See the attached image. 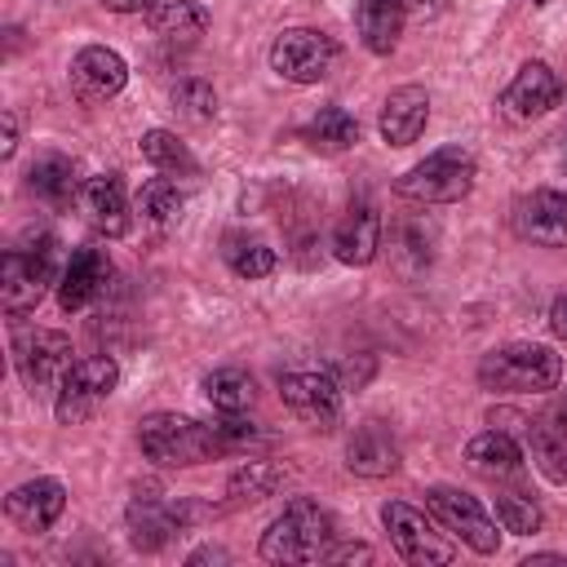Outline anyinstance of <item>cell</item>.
Masks as SVG:
<instances>
[{"label": "cell", "instance_id": "cell-1", "mask_svg": "<svg viewBox=\"0 0 567 567\" xmlns=\"http://www.w3.org/2000/svg\"><path fill=\"white\" fill-rule=\"evenodd\" d=\"M137 447L146 461L164 465V470H186V465H204L221 452L213 425H199L195 416H177V412H151L137 425Z\"/></svg>", "mask_w": 567, "mask_h": 567}, {"label": "cell", "instance_id": "cell-2", "mask_svg": "<svg viewBox=\"0 0 567 567\" xmlns=\"http://www.w3.org/2000/svg\"><path fill=\"white\" fill-rule=\"evenodd\" d=\"M563 377V359L549 346L536 341H514L501 350H487L478 359V385L483 390H505V394H545Z\"/></svg>", "mask_w": 567, "mask_h": 567}, {"label": "cell", "instance_id": "cell-3", "mask_svg": "<svg viewBox=\"0 0 567 567\" xmlns=\"http://www.w3.org/2000/svg\"><path fill=\"white\" fill-rule=\"evenodd\" d=\"M328 540H332V518L310 496H292L284 514L266 527L261 558L266 563H319L328 554Z\"/></svg>", "mask_w": 567, "mask_h": 567}, {"label": "cell", "instance_id": "cell-4", "mask_svg": "<svg viewBox=\"0 0 567 567\" xmlns=\"http://www.w3.org/2000/svg\"><path fill=\"white\" fill-rule=\"evenodd\" d=\"M470 190H474V155L461 146H443V151L425 155L394 182V195H403L412 204H456Z\"/></svg>", "mask_w": 567, "mask_h": 567}, {"label": "cell", "instance_id": "cell-5", "mask_svg": "<svg viewBox=\"0 0 567 567\" xmlns=\"http://www.w3.org/2000/svg\"><path fill=\"white\" fill-rule=\"evenodd\" d=\"M120 385V368L115 359L106 354H84L71 363V372L62 377L58 385V399H53V416L62 425H80L84 416H93V408L102 399H111V390Z\"/></svg>", "mask_w": 567, "mask_h": 567}, {"label": "cell", "instance_id": "cell-6", "mask_svg": "<svg viewBox=\"0 0 567 567\" xmlns=\"http://www.w3.org/2000/svg\"><path fill=\"white\" fill-rule=\"evenodd\" d=\"M337 53L341 49L332 35H323L315 27H288L270 44V66H275V75L292 80V84H319L332 71Z\"/></svg>", "mask_w": 567, "mask_h": 567}, {"label": "cell", "instance_id": "cell-7", "mask_svg": "<svg viewBox=\"0 0 567 567\" xmlns=\"http://www.w3.org/2000/svg\"><path fill=\"white\" fill-rule=\"evenodd\" d=\"M53 261H58L53 239H44L35 252H22V248L4 252V261H0V301H4L9 315H27V310L40 306V297L53 284Z\"/></svg>", "mask_w": 567, "mask_h": 567}, {"label": "cell", "instance_id": "cell-8", "mask_svg": "<svg viewBox=\"0 0 567 567\" xmlns=\"http://www.w3.org/2000/svg\"><path fill=\"white\" fill-rule=\"evenodd\" d=\"M425 509H430V518L443 532L465 540L474 554H496V545H501L496 518H487V509L470 492H461V487H430L425 492Z\"/></svg>", "mask_w": 567, "mask_h": 567}, {"label": "cell", "instance_id": "cell-9", "mask_svg": "<svg viewBox=\"0 0 567 567\" xmlns=\"http://www.w3.org/2000/svg\"><path fill=\"white\" fill-rule=\"evenodd\" d=\"M381 523H385L390 545L399 549L403 563H412V567H443V563H452V545L434 532L425 509H416L408 501H385L381 505Z\"/></svg>", "mask_w": 567, "mask_h": 567}, {"label": "cell", "instance_id": "cell-10", "mask_svg": "<svg viewBox=\"0 0 567 567\" xmlns=\"http://www.w3.org/2000/svg\"><path fill=\"white\" fill-rule=\"evenodd\" d=\"M13 363H18V377L22 385L35 394V390H58L62 377L71 372V337L66 332H53V328H35V332H22L13 341Z\"/></svg>", "mask_w": 567, "mask_h": 567}, {"label": "cell", "instance_id": "cell-11", "mask_svg": "<svg viewBox=\"0 0 567 567\" xmlns=\"http://www.w3.org/2000/svg\"><path fill=\"white\" fill-rule=\"evenodd\" d=\"M284 403L315 430H332L341 421V381L332 372H284L279 377Z\"/></svg>", "mask_w": 567, "mask_h": 567}, {"label": "cell", "instance_id": "cell-12", "mask_svg": "<svg viewBox=\"0 0 567 567\" xmlns=\"http://www.w3.org/2000/svg\"><path fill=\"white\" fill-rule=\"evenodd\" d=\"M128 80V62L106 49V44H89L71 58V89L84 106H97V102H111Z\"/></svg>", "mask_w": 567, "mask_h": 567}, {"label": "cell", "instance_id": "cell-13", "mask_svg": "<svg viewBox=\"0 0 567 567\" xmlns=\"http://www.w3.org/2000/svg\"><path fill=\"white\" fill-rule=\"evenodd\" d=\"M62 509H66V487H62L58 478H31V483H22V487H13V492L4 496L9 523H13L18 532H27V536L49 532V527L62 518Z\"/></svg>", "mask_w": 567, "mask_h": 567}, {"label": "cell", "instance_id": "cell-14", "mask_svg": "<svg viewBox=\"0 0 567 567\" xmlns=\"http://www.w3.org/2000/svg\"><path fill=\"white\" fill-rule=\"evenodd\" d=\"M558 97H563L558 75L545 62H523L514 71V80L505 84L501 106H505L509 120H540V115H549L558 106Z\"/></svg>", "mask_w": 567, "mask_h": 567}, {"label": "cell", "instance_id": "cell-15", "mask_svg": "<svg viewBox=\"0 0 567 567\" xmlns=\"http://www.w3.org/2000/svg\"><path fill=\"white\" fill-rule=\"evenodd\" d=\"M106 279H111V257L102 248H93V244L75 248L71 261L62 266V275H58V301H62V310L75 315V310L93 306L97 292L106 288Z\"/></svg>", "mask_w": 567, "mask_h": 567}, {"label": "cell", "instance_id": "cell-16", "mask_svg": "<svg viewBox=\"0 0 567 567\" xmlns=\"http://www.w3.org/2000/svg\"><path fill=\"white\" fill-rule=\"evenodd\" d=\"M182 523H186V509L182 505H168L151 487L128 501V540L137 549H146V554H155L159 545H168L173 532H182Z\"/></svg>", "mask_w": 567, "mask_h": 567}, {"label": "cell", "instance_id": "cell-17", "mask_svg": "<svg viewBox=\"0 0 567 567\" xmlns=\"http://www.w3.org/2000/svg\"><path fill=\"white\" fill-rule=\"evenodd\" d=\"M514 226L523 239L563 248L567 244V195L563 190H532L514 204Z\"/></svg>", "mask_w": 567, "mask_h": 567}, {"label": "cell", "instance_id": "cell-18", "mask_svg": "<svg viewBox=\"0 0 567 567\" xmlns=\"http://www.w3.org/2000/svg\"><path fill=\"white\" fill-rule=\"evenodd\" d=\"M75 204H80V213H84V221H89L93 230H102V235H111V239L128 230V199H124V182H120L115 173L84 177Z\"/></svg>", "mask_w": 567, "mask_h": 567}, {"label": "cell", "instance_id": "cell-19", "mask_svg": "<svg viewBox=\"0 0 567 567\" xmlns=\"http://www.w3.org/2000/svg\"><path fill=\"white\" fill-rule=\"evenodd\" d=\"M425 120H430V93H425L421 84H403V89H394V93L381 102L377 128H381V137H385L390 146H412V142L421 137Z\"/></svg>", "mask_w": 567, "mask_h": 567}, {"label": "cell", "instance_id": "cell-20", "mask_svg": "<svg viewBox=\"0 0 567 567\" xmlns=\"http://www.w3.org/2000/svg\"><path fill=\"white\" fill-rule=\"evenodd\" d=\"M403 18H408V0H359L354 4V31H359L363 49L377 58L394 53V44L403 35Z\"/></svg>", "mask_w": 567, "mask_h": 567}, {"label": "cell", "instance_id": "cell-21", "mask_svg": "<svg viewBox=\"0 0 567 567\" xmlns=\"http://www.w3.org/2000/svg\"><path fill=\"white\" fill-rule=\"evenodd\" d=\"M377 248H381V217L368 204L350 208L332 230V257L346 266H368L377 257Z\"/></svg>", "mask_w": 567, "mask_h": 567}, {"label": "cell", "instance_id": "cell-22", "mask_svg": "<svg viewBox=\"0 0 567 567\" xmlns=\"http://www.w3.org/2000/svg\"><path fill=\"white\" fill-rule=\"evenodd\" d=\"M346 465L363 478H381V474H394L399 470V443L390 439V430L381 421H368L350 434L346 443Z\"/></svg>", "mask_w": 567, "mask_h": 567}, {"label": "cell", "instance_id": "cell-23", "mask_svg": "<svg viewBox=\"0 0 567 567\" xmlns=\"http://www.w3.org/2000/svg\"><path fill=\"white\" fill-rule=\"evenodd\" d=\"M527 447L549 483H567V412H545L527 421Z\"/></svg>", "mask_w": 567, "mask_h": 567}, {"label": "cell", "instance_id": "cell-24", "mask_svg": "<svg viewBox=\"0 0 567 567\" xmlns=\"http://www.w3.org/2000/svg\"><path fill=\"white\" fill-rule=\"evenodd\" d=\"M465 465L483 478H509L523 470V452L505 430H483L465 443Z\"/></svg>", "mask_w": 567, "mask_h": 567}, {"label": "cell", "instance_id": "cell-25", "mask_svg": "<svg viewBox=\"0 0 567 567\" xmlns=\"http://www.w3.org/2000/svg\"><path fill=\"white\" fill-rule=\"evenodd\" d=\"M146 27H151V35H159L168 44H190L204 35L208 9L195 0H159L155 9H146Z\"/></svg>", "mask_w": 567, "mask_h": 567}, {"label": "cell", "instance_id": "cell-26", "mask_svg": "<svg viewBox=\"0 0 567 567\" xmlns=\"http://www.w3.org/2000/svg\"><path fill=\"white\" fill-rule=\"evenodd\" d=\"M27 186H31L35 199H44L53 208H66L71 199H80V186L84 182L75 177V164L66 155H40L31 164V173H27Z\"/></svg>", "mask_w": 567, "mask_h": 567}, {"label": "cell", "instance_id": "cell-27", "mask_svg": "<svg viewBox=\"0 0 567 567\" xmlns=\"http://www.w3.org/2000/svg\"><path fill=\"white\" fill-rule=\"evenodd\" d=\"M301 137H306L315 151L337 155V151H350V146L359 142V120H354L350 111H341V106H323V111L301 128Z\"/></svg>", "mask_w": 567, "mask_h": 567}, {"label": "cell", "instance_id": "cell-28", "mask_svg": "<svg viewBox=\"0 0 567 567\" xmlns=\"http://www.w3.org/2000/svg\"><path fill=\"white\" fill-rule=\"evenodd\" d=\"M284 483V465H275V461H248V465H239L235 474H230V483H226V496L235 501V505H257V501H266V496H275V487Z\"/></svg>", "mask_w": 567, "mask_h": 567}, {"label": "cell", "instance_id": "cell-29", "mask_svg": "<svg viewBox=\"0 0 567 567\" xmlns=\"http://www.w3.org/2000/svg\"><path fill=\"white\" fill-rule=\"evenodd\" d=\"M137 204H142V213H146V221H155V226H173V221H182V208H186V190L164 173V177H151L146 186H142V195H137Z\"/></svg>", "mask_w": 567, "mask_h": 567}, {"label": "cell", "instance_id": "cell-30", "mask_svg": "<svg viewBox=\"0 0 567 567\" xmlns=\"http://www.w3.org/2000/svg\"><path fill=\"white\" fill-rule=\"evenodd\" d=\"M221 257L239 279H266L275 270V248L261 239H248V235H226Z\"/></svg>", "mask_w": 567, "mask_h": 567}, {"label": "cell", "instance_id": "cell-31", "mask_svg": "<svg viewBox=\"0 0 567 567\" xmlns=\"http://www.w3.org/2000/svg\"><path fill=\"white\" fill-rule=\"evenodd\" d=\"M204 394L217 412H244L252 403V377L244 368H217L204 377Z\"/></svg>", "mask_w": 567, "mask_h": 567}, {"label": "cell", "instance_id": "cell-32", "mask_svg": "<svg viewBox=\"0 0 567 567\" xmlns=\"http://www.w3.org/2000/svg\"><path fill=\"white\" fill-rule=\"evenodd\" d=\"M142 159L159 173H195V155L186 151V142L168 128H151L142 137Z\"/></svg>", "mask_w": 567, "mask_h": 567}, {"label": "cell", "instance_id": "cell-33", "mask_svg": "<svg viewBox=\"0 0 567 567\" xmlns=\"http://www.w3.org/2000/svg\"><path fill=\"white\" fill-rule=\"evenodd\" d=\"M496 523H501L505 532H514V536H532V532L540 527V509H536V501L523 496V492H501V496H496Z\"/></svg>", "mask_w": 567, "mask_h": 567}, {"label": "cell", "instance_id": "cell-34", "mask_svg": "<svg viewBox=\"0 0 567 567\" xmlns=\"http://www.w3.org/2000/svg\"><path fill=\"white\" fill-rule=\"evenodd\" d=\"M173 102H177L190 120H213V115H217V93H213V84H204V80H182V84L173 89Z\"/></svg>", "mask_w": 567, "mask_h": 567}, {"label": "cell", "instance_id": "cell-35", "mask_svg": "<svg viewBox=\"0 0 567 567\" xmlns=\"http://www.w3.org/2000/svg\"><path fill=\"white\" fill-rule=\"evenodd\" d=\"M213 434H217L221 452H239L248 443H261V430L252 421H244L239 412H221V421H213Z\"/></svg>", "mask_w": 567, "mask_h": 567}, {"label": "cell", "instance_id": "cell-36", "mask_svg": "<svg viewBox=\"0 0 567 567\" xmlns=\"http://www.w3.org/2000/svg\"><path fill=\"white\" fill-rule=\"evenodd\" d=\"M549 328H554L558 341H567V297H554V306H549Z\"/></svg>", "mask_w": 567, "mask_h": 567}, {"label": "cell", "instance_id": "cell-37", "mask_svg": "<svg viewBox=\"0 0 567 567\" xmlns=\"http://www.w3.org/2000/svg\"><path fill=\"white\" fill-rule=\"evenodd\" d=\"M18 151V115L13 111H4V142H0V155L9 159Z\"/></svg>", "mask_w": 567, "mask_h": 567}, {"label": "cell", "instance_id": "cell-38", "mask_svg": "<svg viewBox=\"0 0 567 567\" xmlns=\"http://www.w3.org/2000/svg\"><path fill=\"white\" fill-rule=\"evenodd\" d=\"M111 13H146V9H155L159 0H102Z\"/></svg>", "mask_w": 567, "mask_h": 567}, {"label": "cell", "instance_id": "cell-39", "mask_svg": "<svg viewBox=\"0 0 567 567\" xmlns=\"http://www.w3.org/2000/svg\"><path fill=\"white\" fill-rule=\"evenodd\" d=\"M452 0H408V9L412 13H439V9H447Z\"/></svg>", "mask_w": 567, "mask_h": 567}, {"label": "cell", "instance_id": "cell-40", "mask_svg": "<svg viewBox=\"0 0 567 567\" xmlns=\"http://www.w3.org/2000/svg\"><path fill=\"white\" fill-rule=\"evenodd\" d=\"M532 4H549V0H532Z\"/></svg>", "mask_w": 567, "mask_h": 567}, {"label": "cell", "instance_id": "cell-41", "mask_svg": "<svg viewBox=\"0 0 567 567\" xmlns=\"http://www.w3.org/2000/svg\"><path fill=\"white\" fill-rule=\"evenodd\" d=\"M563 412H567V408H563Z\"/></svg>", "mask_w": 567, "mask_h": 567}]
</instances>
